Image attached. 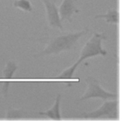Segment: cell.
Listing matches in <instances>:
<instances>
[{"label": "cell", "instance_id": "ba28073f", "mask_svg": "<svg viewBox=\"0 0 125 125\" xmlns=\"http://www.w3.org/2000/svg\"><path fill=\"white\" fill-rule=\"evenodd\" d=\"M61 99V95L60 94H58L56 97L55 101L53 105L45 111L39 112V114L41 116L46 117L52 121L62 120L60 110Z\"/></svg>", "mask_w": 125, "mask_h": 125}, {"label": "cell", "instance_id": "277c9868", "mask_svg": "<svg viewBox=\"0 0 125 125\" xmlns=\"http://www.w3.org/2000/svg\"><path fill=\"white\" fill-rule=\"evenodd\" d=\"M106 40L107 37L104 32H95L83 47L78 60L82 62L86 59L97 55L105 56L107 52L102 47V43L103 41Z\"/></svg>", "mask_w": 125, "mask_h": 125}, {"label": "cell", "instance_id": "7a4b0ae2", "mask_svg": "<svg viewBox=\"0 0 125 125\" xmlns=\"http://www.w3.org/2000/svg\"><path fill=\"white\" fill-rule=\"evenodd\" d=\"M119 100L105 101L98 109L89 112H83L80 117L85 120L119 119Z\"/></svg>", "mask_w": 125, "mask_h": 125}, {"label": "cell", "instance_id": "8992f818", "mask_svg": "<svg viewBox=\"0 0 125 125\" xmlns=\"http://www.w3.org/2000/svg\"><path fill=\"white\" fill-rule=\"evenodd\" d=\"M38 112L27 111L23 108L16 109L9 107L6 111L4 120L6 121H19L35 119L38 118Z\"/></svg>", "mask_w": 125, "mask_h": 125}, {"label": "cell", "instance_id": "3957f363", "mask_svg": "<svg viewBox=\"0 0 125 125\" xmlns=\"http://www.w3.org/2000/svg\"><path fill=\"white\" fill-rule=\"evenodd\" d=\"M87 87L83 93L76 101L80 102L90 98H100L104 101L118 99L117 93H111L103 89L99 81L92 76H88L85 80Z\"/></svg>", "mask_w": 125, "mask_h": 125}, {"label": "cell", "instance_id": "5b68a950", "mask_svg": "<svg viewBox=\"0 0 125 125\" xmlns=\"http://www.w3.org/2000/svg\"><path fill=\"white\" fill-rule=\"evenodd\" d=\"M44 6L46 21L48 26L51 28H57L61 31L64 30L61 21L58 7L54 0H41Z\"/></svg>", "mask_w": 125, "mask_h": 125}, {"label": "cell", "instance_id": "52a82bcc", "mask_svg": "<svg viewBox=\"0 0 125 125\" xmlns=\"http://www.w3.org/2000/svg\"><path fill=\"white\" fill-rule=\"evenodd\" d=\"M74 0H62L58 7L59 13L62 22L67 21L72 22V17L74 14L78 13L80 10L77 8Z\"/></svg>", "mask_w": 125, "mask_h": 125}, {"label": "cell", "instance_id": "30bf717a", "mask_svg": "<svg viewBox=\"0 0 125 125\" xmlns=\"http://www.w3.org/2000/svg\"><path fill=\"white\" fill-rule=\"evenodd\" d=\"M18 68V66L15 61L13 60L8 61L2 70V74L4 79L6 80L11 79Z\"/></svg>", "mask_w": 125, "mask_h": 125}, {"label": "cell", "instance_id": "9c48e42d", "mask_svg": "<svg viewBox=\"0 0 125 125\" xmlns=\"http://www.w3.org/2000/svg\"><path fill=\"white\" fill-rule=\"evenodd\" d=\"M94 19H104L107 23L117 24L119 23V13L116 9L109 8L105 14L96 15Z\"/></svg>", "mask_w": 125, "mask_h": 125}, {"label": "cell", "instance_id": "6da1fadb", "mask_svg": "<svg viewBox=\"0 0 125 125\" xmlns=\"http://www.w3.org/2000/svg\"><path fill=\"white\" fill-rule=\"evenodd\" d=\"M89 31L88 26L77 31H61L47 33L37 40L45 44L43 49L33 55L35 59L50 55H58L62 52L76 51L79 47L81 39Z\"/></svg>", "mask_w": 125, "mask_h": 125}, {"label": "cell", "instance_id": "7c38bea8", "mask_svg": "<svg viewBox=\"0 0 125 125\" xmlns=\"http://www.w3.org/2000/svg\"><path fill=\"white\" fill-rule=\"evenodd\" d=\"M13 6L16 8L29 13L32 12L33 10L32 3L30 0H15L13 2Z\"/></svg>", "mask_w": 125, "mask_h": 125}, {"label": "cell", "instance_id": "8fae6325", "mask_svg": "<svg viewBox=\"0 0 125 125\" xmlns=\"http://www.w3.org/2000/svg\"><path fill=\"white\" fill-rule=\"evenodd\" d=\"M82 62L79 60H78L72 65L64 70L57 77L58 79H70L73 77L74 72L79 65Z\"/></svg>", "mask_w": 125, "mask_h": 125}, {"label": "cell", "instance_id": "4fadbf2b", "mask_svg": "<svg viewBox=\"0 0 125 125\" xmlns=\"http://www.w3.org/2000/svg\"><path fill=\"white\" fill-rule=\"evenodd\" d=\"M75 0V1H77V0Z\"/></svg>", "mask_w": 125, "mask_h": 125}]
</instances>
